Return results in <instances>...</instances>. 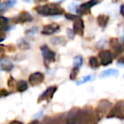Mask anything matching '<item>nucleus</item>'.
Returning a JSON list of instances; mask_svg holds the SVG:
<instances>
[{"mask_svg": "<svg viewBox=\"0 0 124 124\" xmlns=\"http://www.w3.org/2000/svg\"><path fill=\"white\" fill-rule=\"evenodd\" d=\"M34 10L42 16H54L65 14L64 9H62L59 4H48L37 6L34 8Z\"/></svg>", "mask_w": 124, "mask_h": 124, "instance_id": "1", "label": "nucleus"}, {"mask_svg": "<svg viewBox=\"0 0 124 124\" xmlns=\"http://www.w3.org/2000/svg\"><path fill=\"white\" fill-rule=\"evenodd\" d=\"M107 118H117L120 120L124 119V101H118L107 114Z\"/></svg>", "mask_w": 124, "mask_h": 124, "instance_id": "2", "label": "nucleus"}, {"mask_svg": "<svg viewBox=\"0 0 124 124\" xmlns=\"http://www.w3.org/2000/svg\"><path fill=\"white\" fill-rule=\"evenodd\" d=\"M40 49H41L42 54H43V61H44L45 66L48 67L51 63L55 61V58H56V54L55 52H54L53 50H51L48 48L47 45H43V46L40 47Z\"/></svg>", "mask_w": 124, "mask_h": 124, "instance_id": "3", "label": "nucleus"}, {"mask_svg": "<svg viewBox=\"0 0 124 124\" xmlns=\"http://www.w3.org/2000/svg\"><path fill=\"white\" fill-rule=\"evenodd\" d=\"M82 109L80 108H72L68 114L66 116L65 124H78L81 116Z\"/></svg>", "mask_w": 124, "mask_h": 124, "instance_id": "4", "label": "nucleus"}, {"mask_svg": "<svg viewBox=\"0 0 124 124\" xmlns=\"http://www.w3.org/2000/svg\"><path fill=\"white\" fill-rule=\"evenodd\" d=\"M111 102L107 100H101L98 104V106L95 109V111L100 117H103L109 110L111 109Z\"/></svg>", "mask_w": 124, "mask_h": 124, "instance_id": "5", "label": "nucleus"}, {"mask_svg": "<svg viewBox=\"0 0 124 124\" xmlns=\"http://www.w3.org/2000/svg\"><path fill=\"white\" fill-rule=\"evenodd\" d=\"M101 1L102 0H89L88 2L83 3V4H81V5L78 7L77 12H78V15H81V16L82 15H88V13L90 12L91 8L93 7V6L98 4L99 3H100Z\"/></svg>", "mask_w": 124, "mask_h": 124, "instance_id": "6", "label": "nucleus"}, {"mask_svg": "<svg viewBox=\"0 0 124 124\" xmlns=\"http://www.w3.org/2000/svg\"><path fill=\"white\" fill-rule=\"evenodd\" d=\"M99 57L100 59V65L104 66H106L108 65L111 64L114 59L113 54L110 50H102V51H100L99 53Z\"/></svg>", "mask_w": 124, "mask_h": 124, "instance_id": "7", "label": "nucleus"}, {"mask_svg": "<svg viewBox=\"0 0 124 124\" xmlns=\"http://www.w3.org/2000/svg\"><path fill=\"white\" fill-rule=\"evenodd\" d=\"M66 116L62 115L54 116H47L39 124H65Z\"/></svg>", "mask_w": 124, "mask_h": 124, "instance_id": "8", "label": "nucleus"}, {"mask_svg": "<svg viewBox=\"0 0 124 124\" xmlns=\"http://www.w3.org/2000/svg\"><path fill=\"white\" fill-rule=\"evenodd\" d=\"M57 87L56 86H51L48 87L38 99V102L40 103L41 101H49L52 98H53L54 93L57 91Z\"/></svg>", "mask_w": 124, "mask_h": 124, "instance_id": "9", "label": "nucleus"}, {"mask_svg": "<svg viewBox=\"0 0 124 124\" xmlns=\"http://www.w3.org/2000/svg\"><path fill=\"white\" fill-rule=\"evenodd\" d=\"M33 21V17L30 13L26 11H21L16 17L14 18V22L16 24H22L26 22H31Z\"/></svg>", "mask_w": 124, "mask_h": 124, "instance_id": "10", "label": "nucleus"}, {"mask_svg": "<svg viewBox=\"0 0 124 124\" xmlns=\"http://www.w3.org/2000/svg\"><path fill=\"white\" fill-rule=\"evenodd\" d=\"M93 110H92L91 107L82 109L81 116H80L78 124H89V121L90 118H91L92 114H93Z\"/></svg>", "mask_w": 124, "mask_h": 124, "instance_id": "11", "label": "nucleus"}, {"mask_svg": "<svg viewBox=\"0 0 124 124\" xmlns=\"http://www.w3.org/2000/svg\"><path fill=\"white\" fill-rule=\"evenodd\" d=\"M60 26L58 23H50V24L43 26L41 32L44 36H48V35H52L60 31Z\"/></svg>", "mask_w": 124, "mask_h": 124, "instance_id": "12", "label": "nucleus"}, {"mask_svg": "<svg viewBox=\"0 0 124 124\" xmlns=\"http://www.w3.org/2000/svg\"><path fill=\"white\" fill-rule=\"evenodd\" d=\"M44 78H45V76L43 73L37 71V72H34L30 75L28 81H29L30 84H31V86H37V85L43 83V82L44 81Z\"/></svg>", "mask_w": 124, "mask_h": 124, "instance_id": "13", "label": "nucleus"}, {"mask_svg": "<svg viewBox=\"0 0 124 124\" xmlns=\"http://www.w3.org/2000/svg\"><path fill=\"white\" fill-rule=\"evenodd\" d=\"M73 32L78 36H83L84 33V22L83 19L78 17L73 22Z\"/></svg>", "mask_w": 124, "mask_h": 124, "instance_id": "14", "label": "nucleus"}, {"mask_svg": "<svg viewBox=\"0 0 124 124\" xmlns=\"http://www.w3.org/2000/svg\"><path fill=\"white\" fill-rule=\"evenodd\" d=\"M109 44L111 47V48H113L115 50V52L117 54H122L124 52V46L123 44L119 42L118 38H111L109 41Z\"/></svg>", "mask_w": 124, "mask_h": 124, "instance_id": "15", "label": "nucleus"}, {"mask_svg": "<svg viewBox=\"0 0 124 124\" xmlns=\"http://www.w3.org/2000/svg\"><path fill=\"white\" fill-rule=\"evenodd\" d=\"M110 21V17L107 15H100V16H97L96 18V21L98 23V25L102 28L106 27V26L108 25V22Z\"/></svg>", "mask_w": 124, "mask_h": 124, "instance_id": "16", "label": "nucleus"}, {"mask_svg": "<svg viewBox=\"0 0 124 124\" xmlns=\"http://www.w3.org/2000/svg\"><path fill=\"white\" fill-rule=\"evenodd\" d=\"M16 4V0H7V1H4V2L0 1V14H3L4 12H5L8 9L14 6Z\"/></svg>", "mask_w": 124, "mask_h": 124, "instance_id": "17", "label": "nucleus"}, {"mask_svg": "<svg viewBox=\"0 0 124 124\" xmlns=\"http://www.w3.org/2000/svg\"><path fill=\"white\" fill-rule=\"evenodd\" d=\"M15 66L13 63L8 60H0V70L4 71H10L14 69Z\"/></svg>", "mask_w": 124, "mask_h": 124, "instance_id": "18", "label": "nucleus"}, {"mask_svg": "<svg viewBox=\"0 0 124 124\" xmlns=\"http://www.w3.org/2000/svg\"><path fill=\"white\" fill-rule=\"evenodd\" d=\"M119 74L118 71L116 69H109L104 71L100 73V78H107V77H116Z\"/></svg>", "mask_w": 124, "mask_h": 124, "instance_id": "19", "label": "nucleus"}, {"mask_svg": "<svg viewBox=\"0 0 124 124\" xmlns=\"http://www.w3.org/2000/svg\"><path fill=\"white\" fill-rule=\"evenodd\" d=\"M50 42L54 45H63V46H65L66 44V39L63 37H54V38H51Z\"/></svg>", "mask_w": 124, "mask_h": 124, "instance_id": "20", "label": "nucleus"}, {"mask_svg": "<svg viewBox=\"0 0 124 124\" xmlns=\"http://www.w3.org/2000/svg\"><path fill=\"white\" fill-rule=\"evenodd\" d=\"M88 65L92 69H97L100 67V62L99 61V60L95 56H91L88 59Z\"/></svg>", "mask_w": 124, "mask_h": 124, "instance_id": "21", "label": "nucleus"}, {"mask_svg": "<svg viewBox=\"0 0 124 124\" xmlns=\"http://www.w3.org/2000/svg\"><path fill=\"white\" fill-rule=\"evenodd\" d=\"M9 20L8 18L0 16V30H3L4 31H7L8 27H9Z\"/></svg>", "mask_w": 124, "mask_h": 124, "instance_id": "22", "label": "nucleus"}, {"mask_svg": "<svg viewBox=\"0 0 124 124\" xmlns=\"http://www.w3.org/2000/svg\"><path fill=\"white\" fill-rule=\"evenodd\" d=\"M28 88V84L26 81L24 80H21V81L16 83V89L18 92H25Z\"/></svg>", "mask_w": 124, "mask_h": 124, "instance_id": "23", "label": "nucleus"}, {"mask_svg": "<svg viewBox=\"0 0 124 124\" xmlns=\"http://www.w3.org/2000/svg\"><path fill=\"white\" fill-rule=\"evenodd\" d=\"M17 47L21 50H27L30 48V43L24 38H21L18 41Z\"/></svg>", "mask_w": 124, "mask_h": 124, "instance_id": "24", "label": "nucleus"}, {"mask_svg": "<svg viewBox=\"0 0 124 124\" xmlns=\"http://www.w3.org/2000/svg\"><path fill=\"white\" fill-rule=\"evenodd\" d=\"M100 119H101V117L98 115V113H97L94 110L91 116V118H90L89 124H98V122L100 121Z\"/></svg>", "mask_w": 124, "mask_h": 124, "instance_id": "25", "label": "nucleus"}, {"mask_svg": "<svg viewBox=\"0 0 124 124\" xmlns=\"http://www.w3.org/2000/svg\"><path fill=\"white\" fill-rule=\"evenodd\" d=\"M83 63V59L81 55H78V56L74 57V60H73V65H74V67H78L80 68L82 66Z\"/></svg>", "mask_w": 124, "mask_h": 124, "instance_id": "26", "label": "nucleus"}, {"mask_svg": "<svg viewBox=\"0 0 124 124\" xmlns=\"http://www.w3.org/2000/svg\"><path fill=\"white\" fill-rule=\"evenodd\" d=\"M78 72H79V68L78 67H73V69L71 70V73H70V79L71 80L76 79V78L78 75Z\"/></svg>", "mask_w": 124, "mask_h": 124, "instance_id": "27", "label": "nucleus"}, {"mask_svg": "<svg viewBox=\"0 0 124 124\" xmlns=\"http://www.w3.org/2000/svg\"><path fill=\"white\" fill-rule=\"evenodd\" d=\"M38 27H32L31 29H29L27 31H26V34L27 36H34L37 32H38Z\"/></svg>", "mask_w": 124, "mask_h": 124, "instance_id": "28", "label": "nucleus"}, {"mask_svg": "<svg viewBox=\"0 0 124 124\" xmlns=\"http://www.w3.org/2000/svg\"><path fill=\"white\" fill-rule=\"evenodd\" d=\"M91 78H92V76H90V75H88V76H86V77H84L83 78H82L80 81H78V83H77V84H78V85H81V84H83V83H87V82L90 81V80H91Z\"/></svg>", "mask_w": 124, "mask_h": 124, "instance_id": "29", "label": "nucleus"}, {"mask_svg": "<svg viewBox=\"0 0 124 124\" xmlns=\"http://www.w3.org/2000/svg\"><path fill=\"white\" fill-rule=\"evenodd\" d=\"M7 84L9 88H14L15 85H16V80L14 79L13 77H9V80H8V82H7Z\"/></svg>", "mask_w": 124, "mask_h": 124, "instance_id": "30", "label": "nucleus"}, {"mask_svg": "<svg viewBox=\"0 0 124 124\" xmlns=\"http://www.w3.org/2000/svg\"><path fill=\"white\" fill-rule=\"evenodd\" d=\"M10 92H9L8 90L4 89V88H1L0 89V98H4V97H7L8 95L10 94Z\"/></svg>", "mask_w": 124, "mask_h": 124, "instance_id": "31", "label": "nucleus"}, {"mask_svg": "<svg viewBox=\"0 0 124 124\" xmlns=\"http://www.w3.org/2000/svg\"><path fill=\"white\" fill-rule=\"evenodd\" d=\"M65 17L67 20H70V21H73L77 19L78 17H79L78 16H76V15H72V14H65Z\"/></svg>", "mask_w": 124, "mask_h": 124, "instance_id": "32", "label": "nucleus"}, {"mask_svg": "<svg viewBox=\"0 0 124 124\" xmlns=\"http://www.w3.org/2000/svg\"><path fill=\"white\" fill-rule=\"evenodd\" d=\"M66 32H67L68 37H69V38H71V39H72V38H74V34H75V33L73 32V31H72V30L67 29V30H66Z\"/></svg>", "mask_w": 124, "mask_h": 124, "instance_id": "33", "label": "nucleus"}, {"mask_svg": "<svg viewBox=\"0 0 124 124\" xmlns=\"http://www.w3.org/2000/svg\"><path fill=\"white\" fill-rule=\"evenodd\" d=\"M5 39V32L3 30H0V42L4 41Z\"/></svg>", "mask_w": 124, "mask_h": 124, "instance_id": "34", "label": "nucleus"}, {"mask_svg": "<svg viewBox=\"0 0 124 124\" xmlns=\"http://www.w3.org/2000/svg\"><path fill=\"white\" fill-rule=\"evenodd\" d=\"M4 54H5V50H4V48L0 47V60L4 58Z\"/></svg>", "mask_w": 124, "mask_h": 124, "instance_id": "35", "label": "nucleus"}, {"mask_svg": "<svg viewBox=\"0 0 124 124\" xmlns=\"http://www.w3.org/2000/svg\"><path fill=\"white\" fill-rule=\"evenodd\" d=\"M117 64L119 65H124V56H121L117 60Z\"/></svg>", "mask_w": 124, "mask_h": 124, "instance_id": "36", "label": "nucleus"}, {"mask_svg": "<svg viewBox=\"0 0 124 124\" xmlns=\"http://www.w3.org/2000/svg\"><path fill=\"white\" fill-rule=\"evenodd\" d=\"M120 13H121V15L122 16V17L124 18V4L121 5V8H120Z\"/></svg>", "mask_w": 124, "mask_h": 124, "instance_id": "37", "label": "nucleus"}, {"mask_svg": "<svg viewBox=\"0 0 124 124\" xmlns=\"http://www.w3.org/2000/svg\"><path fill=\"white\" fill-rule=\"evenodd\" d=\"M9 124H23L21 122H20V121H16V120H15V121H12V122H10Z\"/></svg>", "mask_w": 124, "mask_h": 124, "instance_id": "38", "label": "nucleus"}, {"mask_svg": "<svg viewBox=\"0 0 124 124\" xmlns=\"http://www.w3.org/2000/svg\"><path fill=\"white\" fill-rule=\"evenodd\" d=\"M28 124H39V122H38V121H32V122H31Z\"/></svg>", "mask_w": 124, "mask_h": 124, "instance_id": "39", "label": "nucleus"}, {"mask_svg": "<svg viewBox=\"0 0 124 124\" xmlns=\"http://www.w3.org/2000/svg\"><path fill=\"white\" fill-rule=\"evenodd\" d=\"M35 1L38 3H40V2H46V1H48V0H35Z\"/></svg>", "mask_w": 124, "mask_h": 124, "instance_id": "40", "label": "nucleus"}, {"mask_svg": "<svg viewBox=\"0 0 124 124\" xmlns=\"http://www.w3.org/2000/svg\"><path fill=\"white\" fill-rule=\"evenodd\" d=\"M24 2H26V3H30L31 1V0H23Z\"/></svg>", "mask_w": 124, "mask_h": 124, "instance_id": "41", "label": "nucleus"}, {"mask_svg": "<svg viewBox=\"0 0 124 124\" xmlns=\"http://www.w3.org/2000/svg\"><path fill=\"white\" fill-rule=\"evenodd\" d=\"M123 43H124V40H123Z\"/></svg>", "mask_w": 124, "mask_h": 124, "instance_id": "42", "label": "nucleus"}]
</instances>
